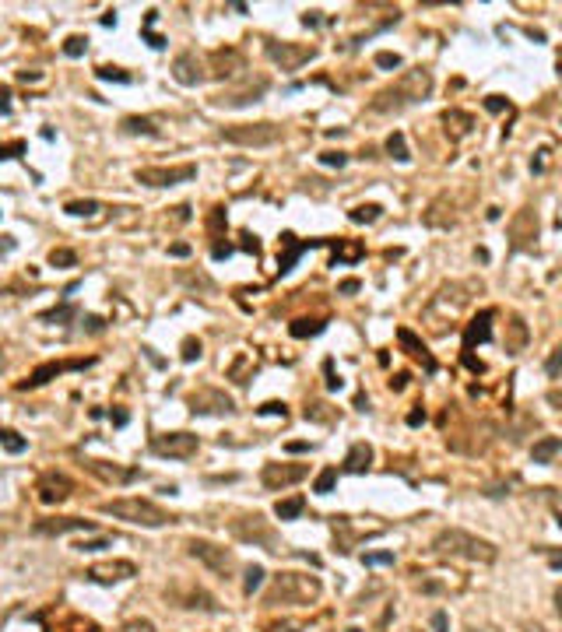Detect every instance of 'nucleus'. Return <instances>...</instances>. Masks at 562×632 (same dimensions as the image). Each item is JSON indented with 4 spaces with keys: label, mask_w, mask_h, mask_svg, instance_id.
Returning <instances> with one entry per match:
<instances>
[{
    "label": "nucleus",
    "mask_w": 562,
    "mask_h": 632,
    "mask_svg": "<svg viewBox=\"0 0 562 632\" xmlns=\"http://www.w3.org/2000/svg\"><path fill=\"white\" fill-rule=\"evenodd\" d=\"M359 288H362V284H359V277H348V281H341V284H338V291H341V295H355Z\"/></svg>",
    "instance_id": "603ef678"
},
{
    "label": "nucleus",
    "mask_w": 562,
    "mask_h": 632,
    "mask_svg": "<svg viewBox=\"0 0 562 632\" xmlns=\"http://www.w3.org/2000/svg\"><path fill=\"white\" fill-rule=\"evenodd\" d=\"M548 404L562 411V390H548Z\"/></svg>",
    "instance_id": "052dcab7"
},
{
    "label": "nucleus",
    "mask_w": 562,
    "mask_h": 632,
    "mask_svg": "<svg viewBox=\"0 0 562 632\" xmlns=\"http://www.w3.org/2000/svg\"><path fill=\"white\" fill-rule=\"evenodd\" d=\"M432 628H436V632H446V614H443V611L432 614Z\"/></svg>",
    "instance_id": "bf43d9fd"
},
{
    "label": "nucleus",
    "mask_w": 562,
    "mask_h": 632,
    "mask_svg": "<svg viewBox=\"0 0 562 632\" xmlns=\"http://www.w3.org/2000/svg\"><path fill=\"white\" fill-rule=\"evenodd\" d=\"M387 151H390V158H397V162H411V151H408V141H404L401 130H394V134L387 137Z\"/></svg>",
    "instance_id": "7c9ffc66"
},
{
    "label": "nucleus",
    "mask_w": 562,
    "mask_h": 632,
    "mask_svg": "<svg viewBox=\"0 0 562 632\" xmlns=\"http://www.w3.org/2000/svg\"><path fill=\"white\" fill-rule=\"evenodd\" d=\"M18 155H25V141H11V144H0V162H8V158H18Z\"/></svg>",
    "instance_id": "ea45409f"
},
{
    "label": "nucleus",
    "mask_w": 562,
    "mask_h": 632,
    "mask_svg": "<svg viewBox=\"0 0 562 632\" xmlns=\"http://www.w3.org/2000/svg\"><path fill=\"white\" fill-rule=\"evenodd\" d=\"M221 225H225V207H211V214H207V232H211L214 239H218Z\"/></svg>",
    "instance_id": "4c0bfd02"
},
{
    "label": "nucleus",
    "mask_w": 562,
    "mask_h": 632,
    "mask_svg": "<svg viewBox=\"0 0 562 632\" xmlns=\"http://www.w3.org/2000/svg\"><path fill=\"white\" fill-rule=\"evenodd\" d=\"M376 67H383V71H397V67H401V57H397V53H376Z\"/></svg>",
    "instance_id": "37998d69"
},
{
    "label": "nucleus",
    "mask_w": 562,
    "mask_h": 632,
    "mask_svg": "<svg viewBox=\"0 0 562 632\" xmlns=\"http://www.w3.org/2000/svg\"><path fill=\"white\" fill-rule=\"evenodd\" d=\"M362 562L366 565H394V551H369V555H362Z\"/></svg>",
    "instance_id": "58836bf2"
},
{
    "label": "nucleus",
    "mask_w": 562,
    "mask_h": 632,
    "mask_svg": "<svg viewBox=\"0 0 562 632\" xmlns=\"http://www.w3.org/2000/svg\"><path fill=\"white\" fill-rule=\"evenodd\" d=\"M221 141L242 144V148H270L281 141L277 123H239V127H221Z\"/></svg>",
    "instance_id": "39448f33"
},
{
    "label": "nucleus",
    "mask_w": 562,
    "mask_h": 632,
    "mask_svg": "<svg viewBox=\"0 0 562 632\" xmlns=\"http://www.w3.org/2000/svg\"><path fill=\"white\" fill-rule=\"evenodd\" d=\"M95 78H102V81H130V74H123V71H116V67H99L95 71Z\"/></svg>",
    "instance_id": "79ce46f5"
},
{
    "label": "nucleus",
    "mask_w": 562,
    "mask_h": 632,
    "mask_svg": "<svg viewBox=\"0 0 562 632\" xmlns=\"http://www.w3.org/2000/svg\"><path fill=\"white\" fill-rule=\"evenodd\" d=\"M263 53H267L281 71H299L303 64H310V60L317 57L313 46H299V43H267Z\"/></svg>",
    "instance_id": "6e6552de"
},
{
    "label": "nucleus",
    "mask_w": 562,
    "mask_h": 632,
    "mask_svg": "<svg viewBox=\"0 0 562 632\" xmlns=\"http://www.w3.org/2000/svg\"><path fill=\"white\" fill-rule=\"evenodd\" d=\"M352 632H359V628H352Z\"/></svg>",
    "instance_id": "338daca9"
},
{
    "label": "nucleus",
    "mask_w": 562,
    "mask_h": 632,
    "mask_svg": "<svg viewBox=\"0 0 562 632\" xmlns=\"http://www.w3.org/2000/svg\"><path fill=\"white\" fill-rule=\"evenodd\" d=\"M555 611H558V618H562V586L555 590Z\"/></svg>",
    "instance_id": "e2e57ef3"
},
{
    "label": "nucleus",
    "mask_w": 562,
    "mask_h": 632,
    "mask_svg": "<svg viewBox=\"0 0 562 632\" xmlns=\"http://www.w3.org/2000/svg\"><path fill=\"white\" fill-rule=\"evenodd\" d=\"M260 583H263V569H260V565H249V569H246V583H242V590H246V593H253V590H260Z\"/></svg>",
    "instance_id": "c9c22d12"
},
{
    "label": "nucleus",
    "mask_w": 562,
    "mask_h": 632,
    "mask_svg": "<svg viewBox=\"0 0 562 632\" xmlns=\"http://www.w3.org/2000/svg\"><path fill=\"white\" fill-rule=\"evenodd\" d=\"M492 320H495V309H481L474 320L467 324V331H464V348H467V352H471L474 345L492 341Z\"/></svg>",
    "instance_id": "dca6fc26"
},
{
    "label": "nucleus",
    "mask_w": 562,
    "mask_h": 632,
    "mask_svg": "<svg viewBox=\"0 0 562 632\" xmlns=\"http://www.w3.org/2000/svg\"><path fill=\"white\" fill-rule=\"evenodd\" d=\"M380 214H383V207H380V204H359V207H352V211H348V218H352L355 225H373Z\"/></svg>",
    "instance_id": "c756f323"
},
{
    "label": "nucleus",
    "mask_w": 562,
    "mask_h": 632,
    "mask_svg": "<svg viewBox=\"0 0 562 632\" xmlns=\"http://www.w3.org/2000/svg\"><path fill=\"white\" fill-rule=\"evenodd\" d=\"M8 113H11V88L0 85V116H8Z\"/></svg>",
    "instance_id": "3c124183"
},
{
    "label": "nucleus",
    "mask_w": 562,
    "mask_h": 632,
    "mask_svg": "<svg viewBox=\"0 0 562 632\" xmlns=\"http://www.w3.org/2000/svg\"><path fill=\"white\" fill-rule=\"evenodd\" d=\"M327 239H310V242H296V235L292 232H285L281 235V246H285V256L277 260V274H289L292 267H296V260H299V253H306L310 246H324Z\"/></svg>",
    "instance_id": "a211bd4d"
},
{
    "label": "nucleus",
    "mask_w": 562,
    "mask_h": 632,
    "mask_svg": "<svg viewBox=\"0 0 562 632\" xmlns=\"http://www.w3.org/2000/svg\"><path fill=\"white\" fill-rule=\"evenodd\" d=\"M120 632H155V625H151V621H141V618H134V621H127Z\"/></svg>",
    "instance_id": "de8ad7c7"
},
{
    "label": "nucleus",
    "mask_w": 562,
    "mask_h": 632,
    "mask_svg": "<svg viewBox=\"0 0 562 632\" xmlns=\"http://www.w3.org/2000/svg\"><path fill=\"white\" fill-rule=\"evenodd\" d=\"M523 345H527V324L520 320V316H509V341H506V352L516 355V352H523Z\"/></svg>",
    "instance_id": "a878e982"
},
{
    "label": "nucleus",
    "mask_w": 562,
    "mask_h": 632,
    "mask_svg": "<svg viewBox=\"0 0 562 632\" xmlns=\"http://www.w3.org/2000/svg\"><path fill=\"white\" fill-rule=\"evenodd\" d=\"M429 92H432V74H429V71H422V67H418V71H404V74L397 78V85L376 92V99L369 102V109H373V113H401L404 106L422 102Z\"/></svg>",
    "instance_id": "f257e3e1"
},
{
    "label": "nucleus",
    "mask_w": 562,
    "mask_h": 632,
    "mask_svg": "<svg viewBox=\"0 0 562 632\" xmlns=\"http://www.w3.org/2000/svg\"><path fill=\"white\" fill-rule=\"evenodd\" d=\"M197 176V165H148L137 169V183L144 186H176V183H190Z\"/></svg>",
    "instance_id": "423d86ee"
},
{
    "label": "nucleus",
    "mask_w": 562,
    "mask_h": 632,
    "mask_svg": "<svg viewBox=\"0 0 562 632\" xmlns=\"http://www.w3.org/2000/svg\"><path fill=\"white\" fill-rule=\"evenodd\" d=\"M85 46H88V39H81V36H71V39L64 43V53H67V57H81V53H85Z\"/></svg>",
    "instance_id": "a19ab883"
},
{
    "label": "nucleus",
    "mask_w": 562,
    "mask_h": 632,
    "mask_svg": "<svg viewBox=\"0 0 562 632\" xmlns=\"http://www.w3.org/2000/svg\"><path fill=\"white\" fill-rule=\"evenodd\" d=\"M408 387V373H397L394 380H390V390H404Z\"/></svg>",
    "instance_id": "4d7b16f0"
},
{
    "label": "nucleus",
    "mask_w": 562,
    "mask_h": 632,
    "mask_svg": "<svg viewBox=\"0 0 562 632\" xmlns=\"http://www.w3.org/2000/svg\"><path fill=\"white\" fill-rule=\"evenodd\" d=\"M88 366H95V359H67V362H43L25 383H18V390H36V387H43V383H50L53 376H60V373H74V369H88Z\"/></svg>",
    "instance_id": "9d476101"
},
{
    "label": "nucleus",
    "mask_w": 562,
    "mask_h": 632,
    "mask_svg": "<svg viewBox=\"0 0 562 632\" xmlns=\"http://www.w3.org/2000/svg\"><path fill=\"white\" fill-rule=\"evenodd\" d=\"M551 569H562V555H558V558H551Z\"/></svg>",
    "instance_id": "0e129e2a"
},
{
    "label": "nucleus",
    "mask_w": 562,
    "mask_h": 632,
    "mask_svg": "<svg viewBox=\"0 0 562 632\" xmlns=\"http://www.w3.org/2000/svg\"><path fill=\"white\" fill-rule=\"evenodd\" d=\"M267 92V78H256V85H249V88H242V92H232V95H225V99H218L221 106H246V102H260V95Z\"/></svg>",
    "instance_id": "4be33fe9"
},
{
    "label": "nucleus",
    "mask_w": 562,
    "mask_h": 632,
    "mask_svg": "<svg viewBox=\"0 0 562 632\" xmlns=\"http://www.w3.org/2000/svg\"><path fill=\"white\" fill-rule=\"evenodd\" d=\"M289 450H292V453H303V450H310V443H289Z\"/></svg>",
    "instance_id": "680f3d73"
},
{
    "label": "nucleus",
    "mask_w": 562,
    "mask_h": 632,
    "mask_svg": "<svg viewBox=\"0 0 562 632\" xmlns=\"http://www.w3.org/2000/svg\"><path fill=\"white\" fill-rule=\"evenodd\" d=\"M64 211H67V214H74V218H92V214H99V211H102V204H99V200H71Z\"/></svg>",
    "instance_id": "2f4dec72"
},
{
    "label": "nucleus",
    "mask_w": 562,
    "mask_h": 632,
    "mask_svg": "<svg viewBox=\"0 0 562 632\" xmlns=\"http://www.w3.org/2000/svg\"><path fill=\"white\" fill-rule=\"evenodd\" d=\"M324 327H327V320H306V316H303V320H292V324H289V334H292V338H313V334H320Z\"/></svg>",
    "instance_id": "c85d7f7f"
},
{
    "label": "nucleus",
    "mask_w": 562,
    "mask_h": 632,
    "mask_svg": "<svg viewBox=\"0 0 562 632\" xmlns=\"http://www.w3.org/2000/svg\"><path fill=\"white\" fill-rule=\"evenodd\" d=\"M85 576H88V579H95V583H120V579L137 576V565H134V562H127V558H113V562H99V565H92Z\"/></svg>",
    "instance_id": "4468645a"
},
{
    "label": "nucleus",
    "mask_w": 562,
    "mask_h": 632,
    "mask_svg": "<svg viewBox=\"0 0 562 632\" xmlns=\"http://www.w3.org/2000/svg\"><path fill=\"white\" fill-rule=\"evenodd\" d=\"M193 359H200V341L186 338V341H183V362H193Z\"/></svg>",
    "instance_id": "a18cd8bd"
},
{
    "label": "nucleus",
    "mask_w": 562,
    "mask_h": 632,
    "mask_svg": "<svg viewBox=\"0 0 562 632\" xmlns=\"http://www.w3.org/2000/svg\"><path fill=\"white\" fill-rule=\"evenodd\" d=\"M50 263H53V267H74L78 256H74V249H53V253H50Z\"/></svg>",
    "instance_id": "f704fd0d"
},
{
    "label": "nucleus",
    "mask_w": 562,
    "mask_h": 632,
    "mask_svg": "<svg viewBox=\"0 0 562 632\" xmlns=\"http://www.w3.org/2000/svg\"><path fill=\"white\" fill-rule=\"evenodd\" d=\"M397 341H401V348H404L411 359H418V362L425 366V373H436V359H432V355H429V348H425V345L415 338V331L401 327V331H397Z\"/></svg>",
    "instance_id": "aec40b11"
},
{
    "label": "nucleus",
    "mask_w": 562,
    "mask_h": 632,
    "mask_svg": "<svg viewBox=\"0 0 562 632\" xmlns=\"http://www.w3.org/2000/svg\"><path fill=\"white\" fill-rule=\"evenodd\" d=\"M327 387H331V390H341V376H334L331 362H327Z\"/></svg>",
    "instance_id": "6e6d98bb"
},
{
    "label": "nucleus",
    "mask_w": 562,
    "mask_h": 632,
    "mask_svg": "<svg viewBox=\"0 0 562 632\" xmlns=\"http://www.w3.org/2000/svg\"><path fill=\"white\" fill-rule=\"evenodd\" d=\"M471 632H478V628H471Z\"/></svg>",
    "instance_id": "774afa93"
},
{
    "label": "nucleus",
    "mask_w": 562,
    "mask_h": 632,
    "mask_svg": "<svg viewBox=\"0 0 562 632\" xmlns=\"http://www.w3.org/2000/svg\"><path fill=\"white\" fill-rule=\"evenodd\" d=\"M320 162H324V165H338V169H341V165H348V155H345V151H324V155H320Z\"/></svg>",
    "instance_id": "c03bdc74"
},
{
    "label": "nucleus",
    "mask_w": 562,
    "mask_h": 632,
    "mask_svg": "<svg viewBox=\"0 0 562 632\" xmlns=\"http://www.w3.org/2000/svg\"><path fill=\"white\" fill-rule=\"evenodd\" d=\"M555 453H562V439H558V436H544V439H537L534 450H530L534 464H548Z\"/></svg>",
    "instance_id": "393cba45"
},
{
    "label": "nucleus",
    "mask_w": 562,
    "mask_h": 632,
    "mask_svg": "<svg viewBox=\"0 0 562 632\" xmlns=\"http://www.w3.org/2000/svg\"><path fill=\"white\" fill-rule=\"evenodd\" d=\"M36 492H39V499H43L46 506H53V502H64V499L74 492V481H71L67 474H60V471H46V474L39 478Z\"/></svg>",
    "instance_id": "ddd939ff"
},
{
    "label": "nucleus",
    "mask_w": 562,
    "mask_h": 632,
    "mask_svg": "<svg viewBox=\"0 0 562 632\" xmlns=\"http://www.w3.org/2000/svg\"><path fill=\"white\" fill-rule=\"evenodd\" d=\"M120 127H123V134H148V137L158 134V120H151V116H127Z\"/></svg>",
    "instance_id": "bb28decb"
},
{
    "label": "nucleus",
    "mask_w": 562,
    "mask_h": 632,
    "mask_svg": "<svg viewBox=\"0 0 562 632\" xmlns=\"http://www.w3.org/2000/svg\"><path fill=\"white\" fill-rule=\"evenodd\" d=\"M197 436L190 432H165V436H155L151 439V450L162 453V457H193L197 453Z\"/></svg>",
    "instance_id": "f8f14e48"
},
{
    "label": "nucleus",
    "mask_w": 562,
    "mask_h": 632,
    "mask_svg": "<svg viewBox=\"0 0 562 632\" xmlns=\"http://www.w3.org/2000/svg\"><path fill=\"white\" fill-rule=\"evenodd\" d=\"M0 366H4V359H0Z\"/></svg>",
    "instance_id": "69168bd1"
},
{
    "label": "nucleus",
    "mask_w": 562,
    "mask_h": 632,
    "mask_svg": "<svg viewBox=\"0 0 562 632\" xmlns=\"http://www.w3.org/2000/svg\"><path fill=\"white\" fill-rule=\"evenodd\" d=\"M172 78L179 81V85H200L204 81V67H200V60H197V53H179L176 57V64H172Z\"/></svg>",
    "instance_id": "f3484780"
},
{
    "label": "nucleus",
    "mask_w": 562,
    "mask_h": 632,
    "mask_svg": "<svg viewBox=\"0 0 562 632\" xmlns=\"http://www.w3.org/2000/svg\"><path fill=\"white\" fill-rule=\"evenodd\" d=\"M306 474H310L306 464H263L260 481L267 488H289V485H299Z\"/></svg>",
    "instance_id": "9b49d317"
},
{
    "label": "nucleus",
    "mask_w": 562,
    "mask_h": 632,
    "mask_svg": "<svg viewBox=\"0 0 562 632\" xmlns=\"http://www.w3.org/2000/svg\"><path fill=\"white\" fill-rule=\"evenodd\" d=\"M0 443H4V450H8V453H25V446H29V443H25L15 429H0Z\"/></svg>",
    "instance_id": "473e14b6"
},
{
    "label": "nucleus",
    "mask_w": 562,
    "mask_h": 632,
    "mask_svg": "<svg viewBox=\"0 0 562 632\" xmlns=\"http://www.w3.org/2000/svg\"><path fill=\"white\" fill-rule=\"evenodd\" d=\"M169 253H172V256H190V242H172Z\"/></svg>",
    "instance_id": "5fc2aeb1"
},
{
    "label": "nucleus",
    "mask_w": 562,
    "mask_h": 632,
    "mask_svg": "<svg viewBox=\"0 0 562 632\" xmlns=\"http://www.w3.org/2000/svg\"><path fill=\"white\" fill-rule=\"evenodd\" d=\"M443 123H446V130L453 127V137H467V134L474 130V120H471L467 113H460V109H446V113H443Z\"/></svg>",
    "instance_id": "b1692460"
},
{
    "label": "nucleus",
    "mask_w": 562,
    "mask_h": 632,
    "mask_svg": "<svg viewBox=\"0 0 562 632\" xmlns=\"http://www.w3.org/2000/svg\"><path fill=\"white\" fill-rule=\"evenodd\" d=\"M485 109H488V113H502V109H509V102H506L502 95H488V99H485Z\"/></svg>",
    "instance_id": "49530a36"
},
{
    "label": "nucleus",
    "mask_w": 562,
    "mask_h": 632,
    "mask_svg": "<svg viewBox=\"0 0 562 632\" xmlns=\"http://www.w3.org/2000/svg\"><path fill=\"white\" fill-rule=\"evenodd\" d=\"M432 551L443 555V558H464V562H481V565L495 562V555H499V548H495L492 541H485V537H478V534H467V530H460V527L439 530V534L432 537Z\"/></svg>",
    "instance_id": "f03ea898"
},
{
    "label": "nucleus",
    "mask_w": 562,
    "mask_h": 632,
    "mask_svg": "<svg viewBox=\"0 0 562 632\" xmlns=\"http://www.w3.org/2000/svg\"><path fill=\"white\" fill-rule=\"evenodd\" d=\"M71 530H95V527L88 520H78V516H57V520L36 523V534H71Z\"/></svg>",
    "instance_id": "412c9836"
},
{
    "label": "nucleus",
    "mask_w": 562,
    "mask_h": 632,
    "mask_svg": "<svg viewBox=\"0 0 562 632\" xmlns=\"http://www.w3.org/2000/svg\"><path fill=\"white\" fill-rule=\"evenodd\" d=\"M320 597V579L317 576H299V572H281L267 593V604H313Z\"/></svg>",
    "instance_id": "20e7f679"
},
{
    "label": "nucleus",
    "mask_w": 562,
    "mask_h": 632,
    "mask_svg": "<svg viewBox=\"0 0 562 632\" xmlns=\"http://www.w3.org/2000/svg\"><path fill=\"white\" fill-rule=\"evenodd\" d=\"M306 509V499L303 495H292V499H281L277 506H274V513H277V520H296L299 513Z\"/></svg>",
    "instance_id": "cd10ccee"
},
{
    "label": "nucleus",
    "mask_w": 562,
    "mask_h": 632,
    "mask_svg": "<svg viewBox=\"0 0 562 632\" xmlns=\"http://www.w3.org/2000/svg\"><path fill=\"white\" fill-rule=\"evenodd\" d=\"M509 239H513V242H509L513 253L534 246V239H537V214H534L530 207H520V211L513 214V221H509Z\"/></svg>",
    "instance_id": "1a4fd4ad"
},
{
    "label": "nucleus",
    "mask_w": 562,
    "mask_h": 632,
    "mask_svg": "<svg viewBox=\"0 0 562 632\" xmlns=\"http://www.w3.org/2000/svg\"><path fill=\"white\" fill-rule=\"evenodd\" d=\"M334 481H338V471H334V467H324V471L317 474V485H313V488H317L320 495H327V492L334 488Z\"/></svg>",
    "instance_id": "72a5a7b5"
},
{
    "label": "nucleus",
    "mask_w": 562,
    "mask_h": 632,
    "mask_svg": "<svg viewBox=\"0 0 562 632\" xmlns=\"http://www.w3.org/2000/svg\"><path fill=\"white\" fill-rule=\"evenodd\" d=\"M99 509H102L106 516H116V520H127V523H141V527H165V523H172V513H165L158 502H151V499H134V495L102 502Z\"/></svg>",
    "instance_id": "7ed1b4c3"
},
{
    "label": "nucleus",
    "mask_w": 562,
    "mask_h": 632,
    "mask_svg": "<svg viewBox=\"0 0 562 632\" xmlns=\"http://www.w3.org/2000/svg\"><path fill=\"white\" fill-rule=\"evenodd\" d=\"M85 464H88V471H92L95 478H102V481H109V485H127V481H137V478H141L137 467H120V464H109V460H85Z\"/></svg>",
    "instance_id": "2eb2a0df"
},
{
    "label": "nucleus",
    "mask_w": 562,
    "mask_h": 632,
    "mask_svg": "<svg viewBox=\"0 0 562 632\" xmlns=\"http://www.w3.org/2000/svg\"><path fill=\"white\" fill-rule=\"evenodd\" d=\"M422 422H425V411H422V404H418V408L408 415V425H422Z\"/></svg>",
    "instance_id": "13d9d810"
},
{
    "label": "nucleus",
    "mask_w": 562,
    "mask_h": 632,
    "mask_svg": "<svg viewBox=\"0 0 562 632\" xmlns=\"http://www.w3.org/2000/svg\"><path fill=\"white\" fill-rule=\"evenodd\" d=\"M260 415H281V418H285L289 411H285V404H281V401H267V404L260 408Z\"/></svg>",
    "instance_id": "8fccbe9b"
},
{
    "label": "nucleus",
    "mask_w": 562,
    "mask_h": 632,
    "mask_svg": "<svg viewBox=\"0 0 562 632\" xmlns=\"http://www.w3.org/2000/svg\"><path fill=\"white\" fill-rule=\"evenodd\" d=\"M190 411L193 415H207V411H232V397H225L221 390H200L190 397Z\"/></svg>",
    "instance_id": "6ab92c4d"
},
{
    "label": "nucleus",
    "mask_w": 562,
    "mask_h": 632,
    "mask_svg": "<svg viewBox=\"0 0 562 632\" xmlns=\"http://www.w3.org/2000/svg\"><path fill=\"white\" fill-rule=\"evenodd\" d=\"M186 548H190V555L200 558L211 572H218V576H228V572H232V551H228V548H221V544H214V541H204V537H193Z\"/></svg>",
    "instance_id": "0eeeda50"
},
{
    "label": "nucleus",
    "mask_w": 562,
    "mask_h": 632,
    "mask_svg": "<svg viewBox=\"0 0 562 632\" xmlns=\"http://www.w3.org/2000/svg\"><path fill=\"white\" fill-rule=\"evenodd\" d=\"M544 373H548L551 380H558V376H562V345H558V348L548 355V362H544Z\"/></svg>",
    "instance_id": "e433bc0d"
},
{
    "label": "nucleus",
    "mask_w": 562,
    "mask_h": 632,
    "mask_svg": "<svg viewBox=\"0 0 562 632\" xmlns=\"http://www.w3.org/2000/svg\"><path fill=\"white\" fill-rule=\"evenodd\" d=\"M71 316H74V309H71V305H64V309H53V312H43V320L50 324V320H71Z\"/></svg>",
    "instance_id": "09e8293b"
},
{
    "label": "nucleus",
    "mask_w": 562,
    "mask_h": 632,
    "mask_svg": "<svg viewBox=\"0 0 562 632\" xmlns=\"http://www.w3.org/2000/svg\"><path fill=\"white\" fill-rule=\"evenodd\" d=\"M369 460H373V446H369V443H355V446L348 450V457H345V471L362 474V471L369 467Z\"/></svg>",
    "instance_id": "5701e85b"
},
{
    "label": "nucleus",
    "mask_w": 562,
    "mask_h": 632,
    "mask_svg": "<svg viewBox=\"0 0 562 632\" xmlns=\"http://www.w3.org/2000/svg\"><path fill=\"white\" fill-rule=\"evenodd\" d=\"M109 541H81V544H74L78 551H99V548H106Z\"/></svg>",
    "instance_id": "864d4df0"
}]
</instances>
